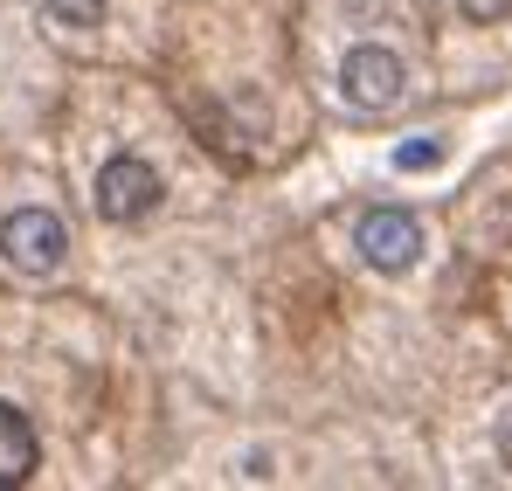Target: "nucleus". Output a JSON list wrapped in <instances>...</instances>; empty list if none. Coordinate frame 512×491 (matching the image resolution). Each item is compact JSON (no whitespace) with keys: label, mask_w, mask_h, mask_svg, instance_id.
Wrapping results in <instances>:
<instances>
[{"label":"nucleus","mask_w":512,"mask_h":491,"mask_svg":"<svg viewBox=\"0 0 512 491\" xmlns=\"http://www.w3.org/2000/svg\"><path fill=\"white\" fill-rule=\"evenodd\" d=\"M402 56L395 49H381V42H360V49H346L340 63V90L346 104H360V111H388L395 97H402Z\"/></svg>","instance_id":"4"},{"label":"nucleus","mask_w":512,"mask_h":491,"mask_svg":"<svg viewBox=\"0 0 512 491\" xmlns=\"http://www.w3.org/2000/svg\"><path fill=\"white\" fill-rule=\"evenodd\" d=\"M42 7H49L63 28H97V21H104V0H42Z\"/></svg>","instance_id":"6"},{"label":"nucleus","mask_w":512,"mask_h":491,"mask_svg":"<svg viewBox=\"0 0 512 491\" xmlns=\"http://www.w3.org/2000/svg\"><path fill=\"white\" fill-rule=\"evenodd\" d=\"M457 7H464L471 21H506L512 14V0H457Z\"/></svg>","instance_id":"8"},{"label":"nucleus","mask_w":512,"mask_h":491,"mask_svg":"<svg viewBox=\"0 0 512 491\" xmlns=\"http://www.w3.org/2000/svg\"><path fill=\"white\" fill-rule=\"evenodd\" d=\"M35 464H42L35 422L14 409V402H0V485H28V478H35Z\"/></svg>","instance_id":"5"},{"label":"nucleus","mask_w":512,"mask_h":491,"mask_svg":"<svg viewBox=\"0 0 512 491\" xmlns=\"http://www.w3.org/2000/svg\"><path fill=\"white\" fill-rule=\"evenodd\" d=\"M499 457H506V471H512V402L499 409Z\"/></svg>","instance_id":"9"},{"label":"nucleus","mask_w":512,"mask_h":491,"mask_svg":"<svg viewBox=\"0 0 512 491\" xmlns=\"http://www.w3.org/2000/svg\"><path fill=\"white\" fill-rule=\"evenodd\" d=\"M160 173L153 160H139V153H118V160H104L97 173V215L104 222H139V215H153L160 208Z\"/></svg>","instance_id":"2"},{"label":"nucleus","mask_w":512,"mask_h":491,"mask_svg":"<svg viewBox=\"0 0 512 491\" xmlns=\"http://www.w3.org/2000/svg\"><path fill=\"white\" fill-rule=\"evenodd\" d=\"M436 160H443V146H436V139H416V146H402V153H395L402 173H429Z\"/></svg>","instance_id":"7"},{"label":"nucleus","mask_w":512,"mask_h":491,"mask_svg":"<svg viewBox=\"0 0 512 491\" xmlns=\"http://www.w3.org/2000/svg\"><path fill=\"white\" fill-rule=\"evenodd\" d=\"M353 249H360L374 270L402 277V270L423 256V229H416V215H402V208H367L360 229H353Z\"/></svg>","instance_id":"3"},{"label":"nucleus","mask_w":512,"mask_h":491,"mask_svg":"<svg viewBox=\"0 0 512 491\" xmlns=\"http://www.w3.org/2000/svg\"><path fill=\"white\" fill-rule=\"evenodd\" d=\"M63 249H70V229H63L49 208H14V215L0 222V256H7L14 270H28V277H49V270L63 263Z\"/></svg>","instance_id":"1"}]
</instances>
